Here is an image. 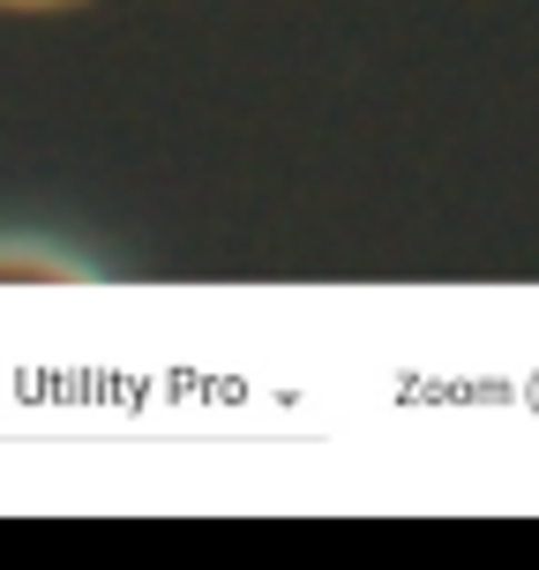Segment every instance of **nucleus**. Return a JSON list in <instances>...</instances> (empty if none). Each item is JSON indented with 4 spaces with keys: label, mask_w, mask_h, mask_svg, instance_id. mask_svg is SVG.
Segmentation results:
<instances>
[{
    "label": "nucleus",
    "mask_w": 539,
    "mask_h": 570,
    "mask_svg": "<svg viewBox=\"0 0 539 570\" xmlns=\"http://www.w3.org/2000/svg\"><path fill=\"white\" fill-rule=\"evenodd\" d=\"M0 8H60V0H0Z\"/></svg>",
    "instance_id": "f257e3e1"
}]
</instances>
